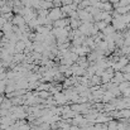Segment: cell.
I'll return each mask as SVG.
<instances>
[{"label": "cell", "instance_id": "1", "mask_svg": "<svg viewBox=\"0 0 130 130\" xmlns=\"http://www.w3.org/2000/svg\"><path fill=\"white\" fill-rule=\"evenodd\" d=\"M130 11V5H125V6H118L116 8V13H120L121 15L128 14Z\"/></svg>", "mask_w": 130, "mask_h": 130}]
</instances>
